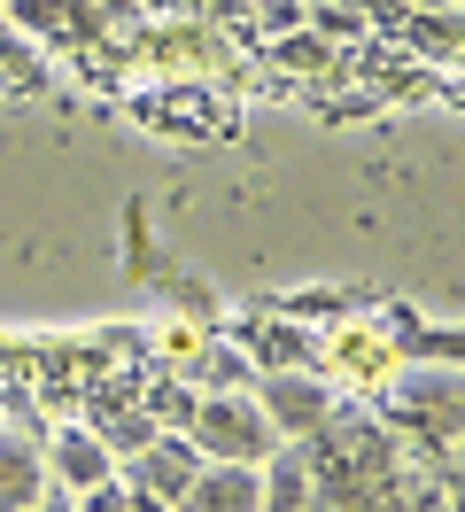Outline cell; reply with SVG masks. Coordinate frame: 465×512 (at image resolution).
<instances>
[{
  "mask_svg": "<svg viewBox=\"0 0 465 512\" xmlns=\"http://www.w3.org/2000/svg\"><path fill=\"white\" fill-rule=\"evenodd\" d=\"M186 427H194L186 443L210 450L217 466H264L279 450V427L264 419V404H248V396H210V404H194Z\"/></svg>",
  "mask_w": 465,
  "mask_h": 512,
  "instance_id": "obj_1",
  "label": "cell"
},
{
  "mask_svg": "<svg viewBox=\"0 0 465 512\" xmlns=\"http://www.w3.org/2000/svg\"><path fill=\"white\" fill-rule=\"evenodd\" d=\"M264 419L279 435H318L334 419V396L326 381H295V373H264Z\"/></svg>",
  "mask_w": 465,
  "mask_h": 512,
  "instance_id": "obj_2",
  "label": "cell"
},
{
  "mask_svg": "<svg viewBox=\"0 0 465 512\" xmlns=\"http://www.w3.org/2000/svg\"><path fill=\"white\" fill-rule=\"evenodd\" d=\"M179 512H264V474L256 466H210L186 481Z\"/></svg>",
  "mask_w": 465,
  "mask_h": 512,
  "instance_id": "obj_3",
  "label": "cell"
},
{
  "mask_svg": "<svg viewBox=\"0 0 465 512\" xmlns=\"http://www.w3.org/2000/svg\"><path fill=\"white\" fill-rule=\"evenodd\" d=\"M194 474H202V450H194V443H148V450H140V466H132V489L179 512V497H186V481H194Z\"/></svg>",
  "mask_w": 465,
  "mask_h": 512,
  "instance_id": "obj_4",
  "label": "cell"
},
{
  "mask_svg": "<svg viewBox=\"0 0 465 512\" xmlns=\"http://www.w3.org/2000/svg\"><path fill=\"white\" fill-rule=\"evenodd\" d=\"M47 466H55L78 497H86V489H101V481H117V474H109V443H101V435H86V427H62L55 443H47Z\"/></svg>",
  "mask_w": 465,
  "mask_h": 512,
  "instance_id": "obj_5",
  "label": "cell"
},
{
  "mask_svg": "<svg viewBox=\"0 0 465 512\" xmlns=\"http://www.w3.org/2000/svg\"><path fill=\"white\" fill-rule=\"evenodd\" d=\"M47 497V458L16 435H0V512H31Z\"/></svg>",
  "mask_w": 465,
  "mask_h": 512,
  "instance_id": "obj_6",
  "label": "cell"
},
{
  "mask_svg": "<svg viewBox=\"0 0 465 512\" xmlns=\"http://www.w3.org/2000/svg\"><path fill=\"white\" fill-rule=\"evenodd\" d=\"M403 412L419 419V427H434V435H458V427H465V388H450V381H403Z\"/></svg>",
  "mask_w": 465,
  "mask_h": 512,
  "instance_id": "obj_7",
  "label": "cell"
},
{
  "mask_svg": "<svg viewBox=\"0 0 465 512\" xmlns=\"http://www.w3.org/2000/svg\"><path fill=\"white\" fill-rule=\"evenodd\" d=\"M310 489H318V481H310L303 450H272V458H264V512H303Z\"/></svg>",
  "mask_w": 465,
  "mask_h": 512,
  "instance_id": "obj_8",
  "label": "cell"
},
{
  "mask_svg": "<svg viewBox=\"0 0 465 512\" xmlns=\"http://www.w3.org/2000/svg\"><path fill=\"white\" fill-rule=\"evenodd\" d=\"M303 512H396V481H380V489H310Z\"/></svg>",
  "mask_w": 465,
  "mask_h": 512,
  "instance_id": "obj_9",
  "label": "cell"
},
{
  "mask_svg": "<svg viewBox=\"0 0 465 512\" xmlns=\"http://www.w3.org/2000/svg\"><path fill=\"white\" fill-rule=\"evenodd\" d=\"M310 32L318 39H357L365 32V8H357V0H318V8H310Z\"/></svg>",
  "mask_w": 465,
  "mask_h": 512,
  "instance_id": "obj_10",
  "label": "cell"
},
{
  "mask_svg": "<svg viewBox=\"0 0 465 512\" xmlns=\"http://www.w3.org/2000/svg\"><path fill=\"white\" fill-rule=\"evenodd\" d=\"M256 24H264V39H287L303 24V0H256Z\"/></svg>",
  "mask_w": 465,
  "mask_h": 512,
  "instance_id": "obj_11",
  "label": "cell"
},
{
  "mask_svg": "<svg viewBox=\"0 0 465 512\" xmlns=\"http://www.w3.org/2000/svg\"><path fill=\"white\" fill-rule=\"evenodd\" d=\"M8 16L31 24V32H55V24H62V0H8Z\"/></svg>",
  "mask_w": 465,
  "mask_h": 512,
  "instance_id": "obj_12",
  "label": "cell"
},
{
  "mask_svg": "<svg viewBox=\"0 0 465 512\" xmlns=\"http://www.w3.org/2000/svg\"><path fill=\"white\" fill-rule=\"evenodd\" d=\"M279 63H287V70H326V47H318V39H295V32H287V39H279Z\"/></svg>",
  "mask_w": 465,
  "mask_h": 512,
  "instance_id": "obj_13",
  "label": "cell"
},
{
  "mask_svg": "<svg viewBox=\"0 0 465 512\" xmlns=\"http://www.w3.org/2000/svg\"><path fill=\"white\" fill-rule=\"evenodd\" d=\"M78 512H132V489L101 481V489H86V505H78Z\"/></svg>",
  "mask_w": 465,
  "mask_h": 512,
  "instance_id": "obj_14",
  "label": "cell"
},
{
  "mask_svg": "<svg viewBox=\"0 0 465 512\" xmlns=\"http://www.w3.org/2000/svg\"><path fill=\"white\" fill-rule=\"evenodd\" d=\"M155 412H163V419H194V404H186V388H163V396H155Z\"/></svg>",
  "mask_w": 465,
  "mask_h": 512,
  "instance_id": "obj_15",
  "label": "cell"
},
{
  "mask_svg": "<svg viewBox=\"0 0 465 512\" xmlns=\"http://www.w3.org/2000/svg\"><path fill=\"white\" fill-rule=\"evenodd\" d=\"M93 8H109V16H124V8H132V0H93Z\"/></svg>",
  "mask_w": 465,
  "mask_h": 512,
  "instance_id": "obj_16",
  "label": "cell"
},
{
  "mask_svg": "<svg viewBox=\"0 0 465 512\" xmlns=\"http://www.w3.org/2000/svg\"><path fill=\"white\" fill-rule=\"evenodd\" d=\"M31 512H78V505H47V497H39V505H31Z\"/></svg>",
  "mask_w": 465,
  "mask_h": 512,
  "instance_id": "obj_17",
  "label": "cell"
},
{
  "mask_svg": "<svg viewBox=\"0 0 465 512\" xmlns=\"http://www.w3.org/2000/svg\"><path fill=\"white\" fill-rule=\"evenodd\" d=\"M310 8H318V0H310Z\"/></svg>",
  "mask_w": 465,
  "mask_h": 512,
  "instance_id": "obj_18",
  "label": "cell"
}]
</instances>
